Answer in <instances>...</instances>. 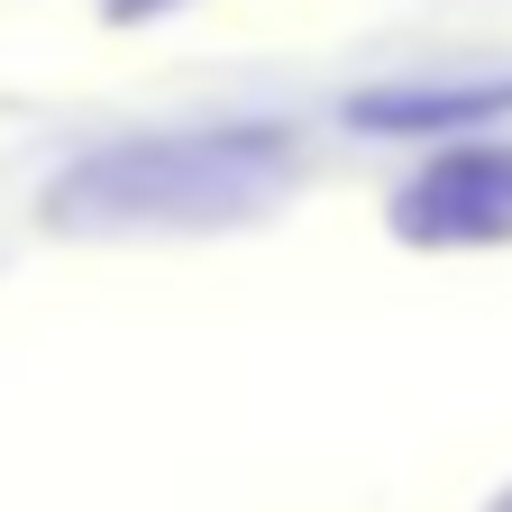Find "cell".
<instances>
[{
  "instance_id": "cell-1",
  "label": "cell",
  "mask_w": 512,
  "mask_h": 512,
  "mask_svg": "<svg viewBox=\"0 0 512 512\" xmlns=\"http://www.w3.org/2000/svg\"><path fill=\"white\" fill-rule=\"evenodd\" d=\"M275 156H256L247 138H147V147H110L74 165L46 211L64 229H110V220H229L247 202H266Z\"/></svg>"
},
{
  "instance_id": "cell-2",
  "label": "cell",
  "mask_w": 512,
  "mask_h": 512,
  "mask_svg": "<svg viewBox=\"0 0 512 512\" xmlns=\"http://www.w3.org/2000/svg\"><path fill=\"white\" fill-rule=\"evenodd\" d=\"M394 238H412V247H485V238H512V147H494V138L439 147L394 192Z\"/></svg>"
},
{
  "instance_id": "cell-3",
  "label": "cell",
  "mask_w": 512,
  "mask_h": 512,
  "mask_svg": "<svg viewBox=\"0 0 512 512\" xmlns=\"http://www.w3.org/2000/svg\"><path fill=\"white\" fill-rule=\"evenodd\" d=\"M357 128H403V138H458L476 119H512V74L503 83H430V92H357Z\"/></svg>"
},
{
  "instance_id": "cell-4",
  "label": "cell",
  "mask_w": 512,
  "mask_h": 512,
  "mask_svg": "<svg viewBox=\"0 0 512 512\" xmlns=\"http://www.w3.org/2000/svg\"><path fill=\"white\" fill-rule=\"evenodd\" d=\"M156 10H183V0H110V19L128 28V19H156Z\"/></svg>"
},
{
  "instance_id": "cell-5",
  "label": "cell",
  "mask_w": 512,
  "mask_h": 512,
  "mask_svg": "<svg viewBox=\"0 0 512 512\" xmlns=\"http://www.w3.org/2000/svg\"><path fill=\"white\" fill-rule=\"evenodd\" d=\"M503 512H512V494H503Z\"/></svg>"
}]
</instances>
